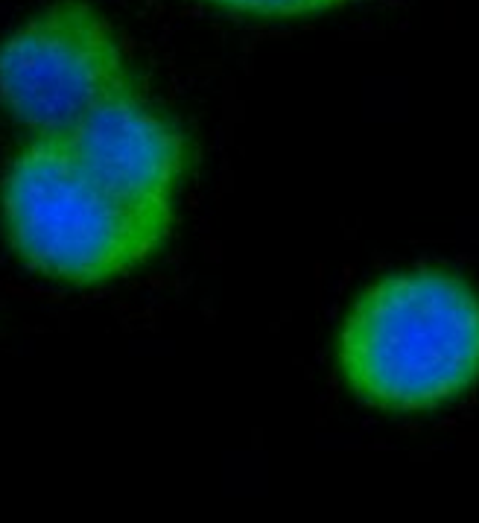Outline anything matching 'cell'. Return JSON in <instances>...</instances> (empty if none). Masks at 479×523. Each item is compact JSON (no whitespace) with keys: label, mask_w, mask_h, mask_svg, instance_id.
<instances>
[{"label":"cell","mask_w":479,"mask_h":523,"mask_svg":"<svg viewBox=\"0 0 479 523\" xmlns=\"http://www.w3.org/2000/svg\"><path fill=\"white\" fill-rule=\"evenodd\" d=\"M336 371L383 412H430L479 383V289L459 272L418 266L377 278L345 313Z\"/></svg>","instance_id":"obj_1"},{"label":"cell","mask_w":479,"mask_h":523,"mask_svg":"<svg viewBox=\"0 0 479 523\" xmlns=\"http://www.w3.org/2000/svg\"><path fill=\"white\" fill-rule=\"evenodd\" d=\"M12 252L50 281L93 287L140 269L172 231L170 202H137L97 181L58 135L32 137L0 181Z\"/></svg>","instance_id":"obj_2"},{"label":"cell","mask_w":479,"mask_h":523,"mask_svg":"<svg viewBox=\"0 0 479 523\" xmlns=\"http://www.w3.org/2000/svg\"><path fill=\"white\" fill-rule=\"evenodd\" d=\"M129 91L123 41L88 0H53L0 38V109L32 137L65 135Z\"/></svg>","instance_id":"obj_3"},{"label":"cell","mask_w":479,"mask_h":523,"mask_svg":"<svg viewBox=\"0 0 479 523\" xmlns=\"http://www.w3.org/2000/svg\"><path fill=\"white\" fill-rule=\"evenodd\" d=\"M58 137L82 170L114 193L172 205L187 167V137L137 91L105 102Z\"/></svg>","instance_id":"obj_4"},{"label":"cell","mask_w":479,"mask_h":523,"mask_svg":"<svg viewBox=\"0 0 479 523\" xmlns=\"http://www.w3.org/2000/svg\"><path fill=\"white\" fill-rule=\"evenodd\" d=\"M222 9L228 15L240 18H260V21H292L310 18L319 12H331L336 6H345L348 0H202Z\"/></svg>","instance_id":"obj_5"}]
</instances>
